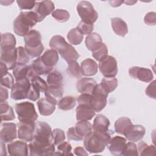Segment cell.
Listing matches in <instances>:
<instances>
[{"label":"cell","instance_id":"cell-46","mask_svg":"<svg viewBox=\"0 0 156 156\" xmlns=\"http://www.w3.org/2000/svg\"><path fill=\"white\" fill-rule=\"evenodd\" d=\"M82 35H90L93 30V24L85 23L82 21H80L76 27Z\"/></svg>","mask_w":156,"mask_h":156},{"label":"cell","instance_id":"cell-41","mask_svg":"<svg viewBox=\"0 0 156 156\" xmlns=\"http://www.w3.org/2000/svg\"><path fill=\"white\" fill-rule=\"evenodd\" d=\"M30 83L32 86L38 89L40 92L44 93L48 88L46 82L40 76H35L30 79Z\"/></svg>","mask_w":156,"mask_h":156},{"label":"cell","instance_id":"cell-56","mask_svg":"<svg viewBox=\"0 0 156 156\" xmlns=\"http://www.w3.org/2000/svg\"><path fill=\"white\" fill-rule=\"evenodd\" d=\"M91 99V94H87V93H83L80 94L77 98V102L79 104H85V105H90Z\"/></svg>","mask_w":156,"mask_h":156},{"label":"cell","instance_id":"cell-53","mask_svg":"<svg viewBox=\"0 0 156 156\" xmlns=\"http://www.w3.org/2000/svg\"><path fill=\"white\" fill-rule=\"evenodd\" d=\"M155 82L156 81L154 80L151 83L149 84L147 88L145 90L146 94L151 98H153L154 99H156V93H155Z\"/></svg>","mask_w":156,"mask_h":156},{"label":"cell","instance_id":"cell-57","mask_svg":"<svg viewBox=\"0 0 156 156\" xmlns=\"http://www.w3.org/2000/svg\"><path fill=\"white\" fill-rule=\"evenodd\" d=\"M9 92L3 86L1 85L0 87V102H5L8 99Z\"/></svg>","mask_w":156,"mask_h":156},{"label":"cell","instance_id":"cell-60","mask_svg":"<svg viewBox=\"0 0 156 156\" xmlns=\"http://www.w3.org/2000/svg\"><path fill=\"white\" fill-rule=\"evenodd\" d=\"M108 2L110 4L111 6L114 7H116L120 6L121 4L124 2V1H109Z\"/></svg>","mask_w":156,"mask_h":156},{"label":"cell","instance_id":"cell-27","mask_svg":"<svg viewBox=\"0 0 156 156\" xmlns=\"http://www.w3.org/2000/svg\"><path fill=\"white\" fill-rule=\"evenodd\" d=\"M30 66L35 74V75H46L50 73L53 68L46 66L41 59V57H38L35 60L32 62Z\"/></svg>","mask_w":156,"mask_h":156},{"label":"cell","instance_id":"cell-34","mask_svg":"<svg viewBox=\"0 0 156 156\" xmlns=\"http://www.w3.org/2000/svg\"><path fill=\"white\" fill-rule=\"evenodd\" d=\"M76 98L71 96H67L61 98L57 103L58 108L65 111L72 110L76 106Z\"/></svg>","mask_w":156,"mask_h":156},{"label":"cell","instance_id":"cell-28","mask_svg":"<svg viewBox=\"0 0 156 156\" xmlns=\"http://www.w3.org/2000/svg\"><path fill=\"white\" fill-rule=\"evenodd\" d=\"M63 86H48L44 92L45 97L49 98L55 103H58L57 100L62 98L63 94Z\"/></svg>","mask_w":156,"mask_h":156},{"label":"cell","instance_id":"cell-44","mask_svg":"<svg viewBox=\"0 0 156 156\" xmlns=\"http://www.w3.org/2000/svg\"><path fill=\"white\" fill-rule=\"evenodd\" d=\"M52 16L60 23L66 22L69 18V13L64 9H57L52 13Z\"/></svg>","mask_w":156,"mask_h":156},{"label":"cell","instance_id":"cell-40","mask_svg":"<svg viewBox=\"0 0 156 156\" xmlns=\"http://www.w3.org/2000/svg\"><path fill=\"white\" fill-rule=\"evenodd\" d=\"M71 145L67 141H63L57 145V151L55 152V155H73L71 152Z\"/></svg>","mask_w":156,"mask_h":156},{"label":"cell","instance_id":"cell-14","mask_svg":"<svg viewBox=\"0 0 156 156\" xmlns=\"http://www.w3.org/2000/svg\"><path fill=\"white\" fill-rule=\"evenodd\" d=\"M16 125L13 122H4L1 124V141L4 143L12 142L16 138Z\"/></svg>","mask_w":156,"mask_h":156},{"label":"cell","instance_id":"cell-18","mask_svg":"<svg viewBox=\"0 0 156 156\" xmlns=\"http://www.w3.org/2000/svg\"><path fill=\"white\" fill-rule=\"evenodd\" d=\"M37 104L40 115L43 116H49L55 111V105L57 104L45 97L39 99L37 102Z\"/></svg>","mask_w":156,"mask_h":156},{"label":"cell","instance_id":"cell-26","mask_svg":"<svg viewBox=\"0 0 156 156\" xmlns=\"http://www.w3.org/2000/svg\"><path fill=\"white\" fill-rule=\"evenodd\" d=\"M41 59L46 66L53 68L58 61V54L55 50L47 49L41 56Z\"/></svg>","mask_w":156,"mask_h":156},{"label":"cell","instance_id":"cell-7","mask_svg":"<svg viewBox=\"0 0 156 156\" xmlns=\"http://www.w3.org/2000/svg\"><path fill=\"white\" fill-rule=\"evenodd\" d=\"M17 51L14 45H1V62L9 69H13L16 65Z\"/></svg>","mask_w":156,"mask_h":156},{"label":"cell","instance_id":"cell-54","mask_svg":"<svg viewBox=\"0 0 156 156\" xmlns=\"http://www.w3.org/2000/svg\"><path fill=\"white\" fill-rule=\"evenodd\" d=\"M144 22L149 26H154L156 24V13L153 12L147 13L144 18Z\"/></svg>","mask_w":156,"mask_h":156},{"label":"cell","instance_id":"cell-31","mask_svg":"<svg viewBox=\"0 0 156 156\" xmlns=\"http://www.w3.org/2000/svg\"><path fill=\"white\" fill-rule=\"evenodd\" d=\"M0 113L1 121H12L15 118L13 108L6 101L0 102Z\"/></svg>","mask_w":156,"mask_h":156},{"label":"cell","instance_id":"cell-19","mask_svg":"<svg viewBox=\"0 0 156 156\" xmlns=\"http://www.w3.org/2000/svg\"><path fill=\"white\" fill-rule=\"evenodd\" d=\"M24 41L25 47L28 48H34L39 46L42 44L41 36L39 31L32 29L24 37Z\"/></svg>","mask_w":156,"mask_h":156},{"label":"cell","instance_id":"cell-2","mask_svg":"<svg viewBox=\"0 0 156 156\" xmlns=\"http://www.w3.org/2000/svg\"><path fill=\"white\" fill-rule=\"evenodd\" d=\"M38 22V16L34 11L21 12L13 21V31L17 35L24 37Z\"/></svg>","mask_w":156,"mask_h":156},{"label":"cell","instance_id":"cell-22","mask_svg":"<svg viewBox=\"0 0 156 156\" xmlns=\"http://www.w3.org/2000/svg\"><path fill=\"white\" fill-rule=\"evenodd\" d=\"M110 126L109 119L103 115H98L93 121L92 126L93 130L98 133H107L108 132V127Z\"/></svg>","mask_w":156,"mask_h":156},{"label":"cell","instance_id":"cell-24","mask_svg":"<svg viewBox=\"0 0 156 156\" xmlns=\"http://www.w3.org/2000/svg\"><path fill=\"white\" fill-rule=\"evenodd\" d=\"M111 24L114 32L121 37H124L128 32L126 23L121 18L115 17L111 19Z\"/></svg>","mask_w":156,"mask_h":156},{"label":"cell","instance_id":"cell-13","mask_svg":"<svg viewBox=\"0 0 156 156\" xmlns=\"http://www.w3.org/2000/svg\"><path fill=\"white\" fill-rule=\"evenodd\" d=\"M129 76L144 82H150L154 79V75L151 69L139 66H132L129 69Z\"/></svg>","mask_w":156,"mask_h":156},{"label":"cell","instance_id":"cell-43","mask_svg":"<svg viewBox=\"0 0 156 156\" xmlns=\"http://www.w3.org/2000/svg\"><path fill=\"white\" fill-rule=\"evenodd\" d=\"M17 57L16 64H27L29 62L30 57L27 54L26 49L23 46L16 48Z\"/></svg>","mask_w":156,"mask_h":156},{"label":"cell","instance_id":"cell-38","mask_svg":"<svg viewBox=\"0 0 156 156\" xmlns=\"http://www.w3.org/2000/svg\"><path fill=\"white\" fill-rule=\"evenodd\" d=\"M67 38L68 41L73 45H77L80 44L82 41L83 36V35L76 28L71 29L67 34Z\"/></svg>","mask_w":156,"mask_h":156},{"label":"cell","instance_id":"cell-11","mask_svg":"<svg viewBox=\"0 0 156 156\" xmlns=\"http://www.w3.org/2000/svg\"><path fill=\"white\" fill-rule=\"evenodd\" d=\"M126 144V138L120 136H115L110 138L107 146L112 155L116 156L124 155Z\"/></svg>","mask_w":156,"mask_h":156},{"label":"cell","instance_id":"cell-8","mask_svg":"<svg viewBox=\"0 0 156 156\" xmlns=\"http://www.w3.org/2000/svg\"><path fill=\"white\" fill-rule=\"evenodd\" d=\"M99 69L105 77H115L118 73L117 61L114 57L107 55L99 61Z\"/></svg>","mask_w":156,"mask_h":156},{"label":"cell","instance_id":"cell-61","mask_svg":"<svg viewBox=\"0 0 156 156\" xmlns=\"http://www.w3.org/2000/svg\"><path fill=\"white\" fill-rule=\"evenodd\" d=\"M5 143H4V142H3V141H1V155H2V152H4V155H7Z\"/></svg>","mask_w":156,"mask_h":156},{"label":"cell","instance_id":"cell-47","mask_svg":"<svg viewBox=\"0 0 156 156\" xmlns=\"http://www.w3.org/2000/svg\"><path fill=\"white\" fill-rule=\"evenodd\" d=\"M52 137L53 143L55 145L59 144L66 138L64 131L60 129H55L52 130Z\"/></svg>","mask_w":156,"mask_h":156},{"label":"cell","instance_id":"cell-33","mask_svg":"<svg viewBox=\"0 0 156 156\" xmlns=\"http://www.w3.org/2000/svg\"><path fill=\"white\" fill-rule=\"evenodd\" d=\"M68 43L65 39L61 35H54L49 41V46L51 49L55 50L57 52H60L65 49Z\"/></svg>","mask_w":156,"mask_h":156},{"label":"cell","instance_id":"cell-10","mask_svg":"<svg viewBox=\"0 0 156 156\" xmlns=\"http://www.w3.org/2000/svg\"><path fill=\"white\" fill-rule=\"evenodd\" d=\"M18 137L24 141H31L34 137L35 122H19L18 124Z\"/></svg>","mask_w":156,"mask_h":156},{"label":"cell","instance_id":"cell-37","mask_svg":"<svg viewBox=\"0 0 156 156\" xmlns=\"http://www.w3.org/2000/svg\"><path fill=\"white\" fill-rule=\"evenodd\" d=\"M138 155L141 156L155 155V147L154 145H149L144 141H141L138 144Z\"/></svg>","mask_w":156,"mask_h":156},{"label":"cell","instance_id":"cell-17","mask_svg":"<svg viewBox=\"0 0 156 156\" xmlns=\"http://www.w3.org/2000/svg\"><path fill=\"white\" fill-rule=\"evenodd\" d=\"M146 132V129L141 125L132 124L124 134L126 138L130 141L136 142L141 140Z\"/></svg>","mask_w":156,"mask_h":156},{"label":"cell","instance_id":"cell-30","mask_svg":"<svg viewBox=\"0 0 156 156\" xmlns=\"http://www.w3.org/2000/svg\"><path fill=\"white\" fill-rule=\"evenodd\" d=\"M131 120L127 117H121L115 122V130L116 133L124 135L129 127L132 125Z\"/></svg>","mask_w":156,"mask_h":156},{"label":"cell","instance_id":"cell-59","mask_svg":"<svg viewBox=\"0 0 156 156\" xmlns=\"http://www.w3.org/2000/svg\"><path fill=\"white\" fill-rule=\"evenodd\" d=\"M0 63H1V76H2L6 74L7 73H9L8 72L9 69H8L7 66L4 63L1 62Z\"/></svg>","mask_w":156,"mask_h":156},{"label":"cell","instance_id":"cell-32","mask_svg":"<svg viewBox=\"0 0 156 156\" xmlns=\"http://www.w3.org/2000/svg\"><path fill=\"white\" fill-rule=\"evenodd\" d=\"M74 129L77 133L83 139L93 130L92 125L88 121H78L74 126Z\"/></svg>","mask_w":156,"mask_h":156},{"label":"cell","instance_id":"cell-23","mask_svg":"<svg viewBox=\"0 0 156 156\" xmlns=\"http://www.w3.org/2000/svg\"><path fill=\"white\" fill-rule=\"evenodd\" d=\"M98 64L91 58H86L83 60L80 65L82 75L85 76H92L98 72Z\"/></svg>","mask_w":156,"mask_h":156},{"label":"cell","instance_id":"cell-21","mask_svg":"<svg viewBox=\"0 0 156 156\" xmlns=\"http://www.w3.org/2000/svg\"><path fill=\"white\" fill-rule=\"evenodd\" d=\"M77 121H89L94 116L96 112L90 105L79 104L76 109Z\"/></svg>","mask_w":156,"mask_h":156},{"label":"cell","instance_id":"cell-50","mask_svg":"<svg viewBox=\"0 0 156 156\" xmlns=\"http://www.w3.org/2000/svg\"><path fill=\"white\" fill-rule=\"evenodd\" d=\"M124 155H138V151L136 145L132 141L128 142L126 144V148L124 153Z\"/></svg>","mask_w":156,"mask_h":156},{"label":"cell","instance_id":"cell-3","mask_svg":"<svg viewBox=\"0 0 156 156\" xmlns=\"http://www.w3.org/2000/svg\"><path fill=\"white\" fill-rule=\"evenodd\" d=\"M31 141L37 144L45 146L53 143L52 131L51 126L46 122H36L34 137Z\"/></svg>","mask_w":156,"mask_h":156},{"label":"cell","instance_id":"cell-51","mask_svg":"<svg viewBox=\"0 0 156 156\" xmlns=\"http://www.w3.org/2000/svg\"><path fill=\"white\" fill-rule=\"evenodd\" d=\"M19 8L21 10H30L35 7L36 1L34 0H18L16 1Z\"/></svg>","mask_w":156,"mask_h":156},{"label":"cell","instance_id":"cell-12","mask_svg":"<svg viewBox=\"0 0 156 156\" xmlns=\"http://www.w3.org/2000/svg\"><path fill=\"white\" fill-rule=\"evenodd\" d=\"M55 5L51 1H42L36 2L34 12L37 15L38 22L42 21L46 16L52 13L54 10Z\"/></svg>","mask_w":156,"mask_h":156},{"label":"cell","instance_id":"cell-62","mask_svg":"<svg viewBox=\"0 0 156 156\" xmlns=\"http://www.w3.org/2000/svg\"><path fill=\"white\" fill-rule=\"evenodd\" d=\"M124 3H126V4L129 5H131L134 4L136 2V1H124Z\"/></svg>","mask_w":156,"mask_h":156},{"label":"cell","instance_id":"cell-52","mask_svg":"<svg viewBox=\"0 0 156 156\" xmlns=\"http://www.w3.org/2000/svg\"><path fill=\"white\" fill-rule=\"evenodd\" d=\"M40 93V91L38 89L31 85L27 93V99L32 101H35L39 99Z\"/></svg>","mask_w":156,"mask_h":156},{"label":"cell","instance_id":"cell-58","mask_svg":"<svg viewBox=\"0 0 156 156\" xmlns=\"http://www.w3.org/2000/svg\"><path fill=\"white\" fill-rule=\"evenodd\" d=\"M74 152L76 155H88V154L82 147H76L74 149Z\"/></svg>","mask_w":156,"mask_h":156},{"label":"cell","instance_id":"cell-42","mask_svg":"<svg viewBox=\"0 0 156 156\" xmlns=\"http://www.w3.org/2000/svg\"><path fill=\"white\" fill-rule=\"evenodd\" d=\"M68 66L66 69L67 73L71 77L80 78L82 76L80 67L79 63L76 62H72L68 64Z\"/></svg>","mask_w":156,"mask_h":156},{"label":"cell","instance_id":"cell-1","mask_svg":"<svg viewBox=\"0 0 156 156\" xmlns=\"http://www.w3.org/2000/svg\"><path fill=\"white\" fill-rule=\"evenodd\" d=\"M111 138L109 132L98 133L92 130L83 138V145L91 154H96L102 152L107 146Z\"/></svg>","mask_w":156,"mask_h":156},{"label":"cell","instance_id":"cell-15","mask_svg":"<svg viewBox=\"0 0 156 156\" xmlns=\"http://www.w3.org/2000/svg\"><path fill=\"white\" fill-rule=\"evenodd\" d=\"M29 150L30 156H40V155H54L55 152V144L52 143L49 146H44L35 144L30 142L29 146Z\"/></svg>","mask_w":156,"mask_h":156},{"label":"cell","instance_id":"cell-48","mask_svg":"<svg viewBox=\"0 0 156 156\" xmlns=\"http://www.w3.org/2000/svg\"><path fill=\"white\" fill-rule=\"evenodd\" d=\"M24 48L30 58L40 57V55H41V54L43 52L44 50V46L43 44L34 48Z\"/></svg>","mask_w":156,"mask_h":156},{"label":"cell","instance_id":"cell-16","mask_svg":"<svg viewBox=\"0 0 156 156\" xmlns=\"http://www.w3.org/2000/svg\"><path fill=\"white\" fill-rule=\"evenodd\" d=\"M28 147L26 143L18 140L10 142L7 144L8 152L12 156H27Z\"/></svg>","mask_w":156,"mask_h":156},{"label":"cell","instance_id":"cell-9","mask_svg":"<svg viewBox=\"0 0 156 156\" xmlns=\"http://www.w3.org/2000/svg\"><path fill=\"white\" fill-rule=\"evenodd\" d=\"M30 85V80L27 77L16 81L14 85L11 88V98L14 100H20L27 98V93Z\"/></svg>","mask_w":156,"mask_h":156},{"label":"cell","instance_id":"cell-25","mask_svg":"<svg viewBox=\"0 0 156 156\" xmlns=\"http://www.w3.org/2000/svg\"><path fill=\"white\" fill-rule=\"evenodd\" d=\"M85 43L87 49L91 52L99 48L103 43L101 37L96 32H93L87 36Z\"/></svg>","mask_w":156,"mask_h":156},{"label":"cell","instance_id":"cell-39","mask_svg":"<svg viewBox=\"0 0 156 156\" xmlns=\"http://www.w3.org/2000/svg\"><path fill=\"white\" fill-rule=\"evenodd\" d=\"M100 85L108 93L114 91L118 86V80L115 77H104L102 79Z\"/></svg>","mask_w":156,"mask_h":156},{"label":"cell","instance_id":"cell-36","mask_svg":"<svg viewBox=\"0 0 156 156\" xmlns=\"http://www.w3.org/2000/svg\"><path fill=\"white\" fill-rule=\"evenodd\" d=\"M63 77L58 71H53L47 76V83L49 86H63Z\"/></svg>","mask_w":156,"mask_h":156},{"label":"cell","instance_id":"cell-35","mask_svg":"<svg viewBox=\"0 0 156 156\" xmlns=\"http://www.w3.org/2000/svg\"><path fill=\"white\" fill-rule=\"evenodd\" d=\"M29 65L27 64H16L13 69V74L15 80L18 81L25 77H27Z\"/></svg>","mask_w":156,"mask_h":156},{"label":"cell","instance_id":"cell-20","mask_svg":"<svg viewBox=\"0 0 156 156\" xmlns=\"http://www.w3.org/2000/svg\"><path fill=\"white\" fill-rule=\"evenodd\" d=\"M96 85L97 83L94 79L89 77H83L77 82L76 88L77 91L81 94L87 93L91 94Z\"/></svg>","mask_w":156,"mask_h":156},{"label":"cell","instance_id":"cell-55","mask_svg":"<svg viewBox=\"0 0 156 156\" xmlns=\"http://www.w3.org/2000/svg\"><path fill=\"white\" fill-rule=\"evenodd\" d=\"M67 137L68 140H74V141H82L83 138L80 137L76 132L74 127H70L67 131Z\"/></svg>","mask_w":156,"mask_h":156},{"label":"cell","instance_id":"cell-45","mask_svg":"<svg viewBox=\"0 0 156 156\" xmlns=\"http://www.w3.org/2000/svg\"><path fill=\"white\" fill-rule=\"evenodd\" d=\"M93 57L98 61H101L108 55V49L105 43H102L101 46L95 51H92Z\"/></svg>","mask_w":156,"mask_h":156},{"label":"cell","instance_id":"cell-6","mask_svg":"<svg viewBox=\"0 0 156 156\" xmlns=\"http://www.w3.org/2000/svg\"><path fill=\"white\" fill-rule=\"evenodd\" d=\"M78 15L82 21L90 24H93L98 18V14L93 5L88 1H80L77 5Z\"/></svg>","mask_w":156,"mask_h":156},{"label":"cell","instance_id":"cell-49","mask_svg":"<svg viewBox=\"0 0 156 156\" xmlns=\"http://www.w3.org/2000/svg\"><path fill=\"white\" fill-rule=\"evenodd\" d=\"M14 84L13 77L9 73H7L6 74L1 76V85L2 86L8 88H12Z\"/></svg>","mask_w":156,"mask_h":156},{"label":"cell","instance_id":"cell-29","mask_svg":"<svg viewBox=\"0 0 156 156\" xmlns=\"http://www.w3.org/2000/svg\"><path fill=\"white\" fill-rule=\"evenodd\" d=\"M59 54H60L61 57L68 63L77 61V60L80 57L79 53L75 49V48L71 46L70 44H68V46L61 51Z\"/></svg>","mask_w":156,"mask_h":156},{"label":"cell","instance_id":"cell-4","mask_svg":"<svg viewBox=\"0 0 156 156\" xmlns=\"http://www.w3.org/2000/svg\"><path fill=\"white\" fill-rule=\"evenodd\" d=\"M18 119L20 122H32L38 118L34 105L28 101L17 103L15 105Z\"/></svg>","mask_w":156,"mask_h":156},{"label":"cell","instance_id":"cell-5","mask_svg":"<svg viewBox=\"0 0 156 156\" xmlns=\"http://www.w3.org/2000/svg\"><path fill=\"white\" fill-rule=\"evenodd\" d=\"M108 95V93L101 87L100 83L97 84L91 93V107L96 112H101L106 106Z\"/></svg>","mask_w":156,"mask_h":156}]
</instances>
